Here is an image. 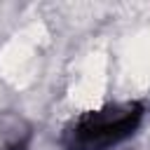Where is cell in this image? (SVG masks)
Masks as SVG:
<instances>
[{
  "mask_svg": "<svg viewBox=\"0 0 150 150\" xmlns=\"http://www.w3.org/2000/svg\"><path fill=\"white\" fill-rule=\"evenodd\" d=\"M28 143H30V134L23 131V134H16L14 138H9L2 145V150H28Z\"/></svg>",
  "mask_w": 150,
  "mask_h": 150,
  "instance_id": "cell-2",
  "label": "cell"
},
{
  "mask_svg": "<svg viewBox=\"0 0 150 150\" xmlns=\"http://www.w3.org/2000/svg\"><path fill=\"white\" fill-rule=\"evenodd\" d=\"M143 117L145 105L141 101L110 103L105 108L82 112L66 127L61 145L66 150H110L134 136L143 124Z\"/></svg>",
  "mask_w": 150,
  "mask_h": 150,
  "instance_id": "cell-1",
  "label": "cell"
}]
</instances>
